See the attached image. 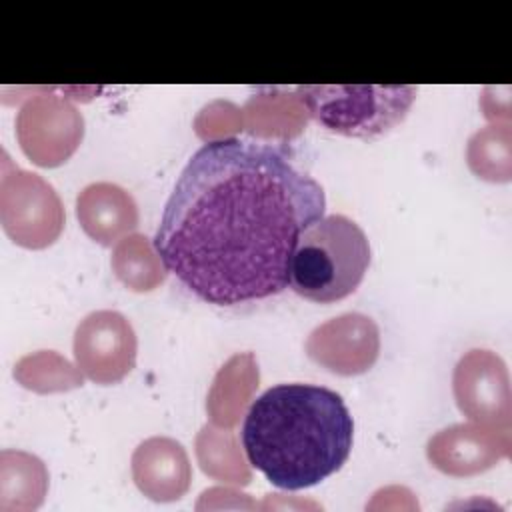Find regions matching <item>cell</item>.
I'll return each mask as SVG.
<instances>
[{
  "label": "cell",
  "mask_w": 512,
  "mask_h": 512,
  "mask_svg": "<svg viewBox=\"0 0 512 512\" xmlns=\"http://www.w3.org/2000/svg\"><path fill=\"white\" fill-rule=\"evenodd\" d=\"M138 340L130 320L116 310H96L74 332V360L96 384H116L136 364Z\"/></svg>",
  "instance_id": "obj_7"
},
{
  "label": "cell",
  "mask_w": 512,
  "mask_h": 512,
  "mask_svg": "<svg viewBox=\"0 0 512 512\" xmlns=\"http://www.w3.org/2000/svg\"><path fill=\"white\" fill-rule=\"evenodd\" d=\"M354 422L342 396L316 384H276L250 406L242 424L248 462L282 490L320 484L352 450Z\"/></svg>",
  "instance_id": "obj_2"
},
{
  "label": "cell",
  "mask_w": 512,
  "mask_h": 512,
  "mask_svg": "<svg viewBox=\"0 0 512 512\" xmlns=\"http://www.w3.org/2000/svg\"><path fill=\"white\" fill-rule=\"evenodd\" d=\"M194 126L200 138L208 142H216V140L228 138V134L242 130L244 118H242V110H238L234 104L212 102L198 114Z\"/></svg>",
  "instance_id": "obj_20"
},
{
  "label": "cell",
  "mask_w": 512,
  "mask_h": 512,
  "mask_svg": "<svg viewBox=\"0 0 512 512\" xmlns=\"http://www.w3.org/2000/svg\"><path fill=\"white\" fill-rule=\"evenodd\" d=\"M300 102L310 118L330 132L374 140L388 134L410 112L416 86H346V84H308L296 86Z\"/></svg>",
  "instance_id": "obj_4"
},
{
  "label": "cell",
  "mask_w": 512,
  "mask_h": 512,
  "mask_svg": "<svg viewBox=\"0 0 512 512\" xmlns=\"http://www.w3.org/2000/svg\"><path fill=\"white\" fill-rule=\"evenodd\" d=\"M14 378L26 390L38 394L68 392L84 384V374L54 350H38L20 358L14 366Z\"/></svg>",
  "instance_id": "obj_18"
},
{
  "label": "cell",
  "mask_w": 512,
  "mask_h": 512,
  "mask_svg": "<svg viewBox=\"0 0 512 512\" xmlns=\"http://www.w3.org/2000/svg\"><path fill=\"white\" fill-rule=\"evenodd\" d=\"M456 404L472 422L512 430L510 376L504 360L492 350H468L452 376Z\"/></svg>",
  "instance_id": "obj_8"
},
{
  "label": "cell",
  "mask_w": 512,
  "mask_h": 512,
  "mask_svg": "<svg viewBox=\"0 0 512 512\" xmlns=\"http://www.w3.org/2000/svg\"><path fill=\"white\" fill-rule=\"evenodd\" d=\"M468 168L486 182H510L512 178V128L510 122H494L474 132L466 146Z\"/></svg>",
  "instance_id": "obj_17"
},
{
  "label": "cell",
  "mask_w": 512,
  "mask_h": 512,
  "mask_svg": "<svg viewBox=\"0 0 512 512\" xmlns=\"http://www.w3.org/2000/svg\"><path fill=\"white\" fill-rule=\"evenodd\" d=\"M260 372L252 352L234 354L214 376L206 398V412L216 428L230 430L240 422L258 388Z\"/></svg>",
  "instance_id": "obj_13"
},
{
  "label": "cell",
  "mask_w": 512,
  "mask_h": 512,
  "mask_svg": "<svg viewBox=\"0 0 512 512\" xmlns=\"http://www.w3.org/2000/svg\"><path fill=\"white\" fill-rule=\"evenodd\" d=\"M324 210L322 186L282 150L224 138L184 166L154 246L168 272L208 304L264 300L290 286L298 238Z\"/></svg>",
  "instance_id": "obj_1"
},
{
  "label": "cell",
  "mask_w": 512,
  "mask_h": 512,
  "mask_svg": "<svg viewBox=\"0 0 512 512\" xmlns=\"http://www.w3.org/2000/svg\"><path fill=\"white\" fill-rule=\"evenodd\" d=\"M110 266L114 276L134 292H152L168 276L162 256L144 234L124 236L112 252Z\"/></svg>",
  "instance_id": "obj_16"
},
{
  "label": "cell",
  "mask_w": 512,
  "mask_h": 512,
  "mask_svg": "<svg viewBox=\"0 0 512 512\" xmlns=\"http://www.w3.org/2000/svg\"><path fill=\"white\" fill-rule=\"evenodd\" d=\"M312 362L340 376L368 372L380 354L378 324L360 312H346L316 326L306 340Z\"/></svg>",
  "instance_id": "obj_9"
},
{
  "label": "cell",
  "mask_w": 512,
  "mask_h": 512,
  "mask_svg": "<svg viewBox=\"0 0 512 512\" xmlns=\"http://www.w3.org/2000/svg\"><path fill=\"white\" fill-rule=\"evenodd\" d=\"M370 264L364 230L344 214L322 216L306 228L290 260V288L318 304L350 296Z\"/></svg>",
  "instance_id": "obj_3"
},
{
  "label": "cell",
  "mask_w": 512,
  "mask_h": 512,
  "mask_svg": "<svg viewBox=\"0 0 512 512\" xmlns=\"http://www.w3.org/2000/svg\"><path fill=\"white\" fill-rule=\"evenodd\" d=\"M130 464L134 484L154 502H176L190 488V458L174 438L152 436L140 442Z\"/></svg>",
  "instance_id": "obj_11"
},
{
  "label": "cell",
  "mask_w": 512,
  "mask_h": 512,
  "mask_svg": "<svg viewBox=\"0 0 512 512\" xmlns=\"http://www.w3.org/2000/svg\"><path fill=\"white\" fill-rule=\"evenodd\" d=\"M64 206L42 176L2 160L0 222L6 236L28 250L52 246L64 230Z\"/></svg>",
  "instance_id": "obj_5"
},
{
  "label": "cell",
  "mask_w": 512,
  "mask_h": 512,
  "mask_svg": "<svg viewBox=\"0 0 512 512\" xmlns=\"http://www.w3.org/2000/svg\"><path fill=\"white\" fill-rule=\"evenodd\" d=\"M16 138L32 164L56 168L82 144L84 116L64 96L36 94L16 114Z\"/></svg>",
  "instance_id": "obj_6"
},
{
  "label": "cell",
  "mask_w": 512,
  "mask_h": 512,
  "mask_svg": "<svg viewBox=\"0 0 512 512\" xmlns=\"http://www.w3.org/2000/svg\"><path fill=\"white\" fill-rule=\"evenodd\" d=\"M512 436L478 422L452 424L426 444L430 464L446 476H476L510 456Z\"/></svg>",
  "instance_id": "obj_10"
},
{
  "label": "cell",
  "mask_w": 512,
  "mask_h": 512,
  "mask_svg": "<svg viewBox=\"0 0 512 512\" xmlns=\"http://www.w3.org/2000/svg\"><path fill=\"white\" fill-rule=\"evenodd\" d=\"M48 492L46 464L24 450L0 452V510L30 512L42 506Z\"/></svg>",
  "instance_id": "obj_14"
},
{
  "label": "cell",
  "mask_w": 512,
  "mask_h": 512,
  "mask_svg": "<svg viewBox=\"0 0 512 512\" xmlns=\"http://www.w3.org/2000/svg\"><path fill=\"white\" fill-rule=\"evenodd\" d=\"M196 456L204 474L216 480L240 486L252 480L250 468L238 448L234 434L230 432L204 426L196 436Z\"/></svg>",
  "instance_id": "obj_19"
},
{
  "label": "cell",
  "mask_w": 512,
  "mask_h": 512,
  "mask_svg": "<svg viewBox=\"0 0 512 512\" xmlns=\"http://www.w3.org/2000/svg\"><path fill=\"white\" fill-rule=\"evenodd\" d=\"M76 218L86 236L102 246L118 244L140 220L132 194L112 182L84 186L76 198Z\"/></svg>",
  "instance_id": "obj_12"
},
{
  "label": "cell",
  "mask_w": 512,
  "mask_h": 512,
  "mask_svg": "<svg viewBox=\"0 0 512 512\" xmlns=\"http://www.w3.org/2000/svg\"><path fill=\"white\" fill-rule=\"evenodd\" d=\"M246 132L262 138H292L300 134L310 118L298 94L272 90L270 94H254L244 110Z\"/></svg>",
  "instance_id": "obj_15"
}]
</instances>
